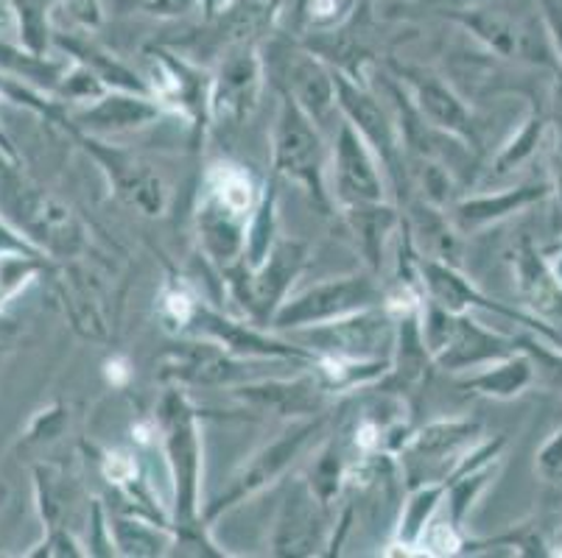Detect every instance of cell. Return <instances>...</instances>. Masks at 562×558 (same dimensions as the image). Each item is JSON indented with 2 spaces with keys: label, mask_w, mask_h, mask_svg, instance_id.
<instances>
[{
  "label": "cell",
  "mask_w": 562,
  "mask_h": 558,
  "mask_svg": "<svg viewBox=\"0 0 562 558\" xmlns=\"http://www.w3.org/2000/svg\"><path fill=\"white\" fill-rule=\"evenodd\" d=\"M260 193L247 168L218 162L204 176L196 204L199 249L222 271L241 263Z\"/></svg>",
  "instance_id": "1"
},
{
  "label": "cell",
  "mask_w": 562,
  "mask_h": 558,
  "mask_svg": "<svg viewBox=\"0 0 562 558\" xmlns=\"http://www.w3.org/2000/svg\"><path fill=\"white\" fill-rule=\"evenodd\" d=\"M157 433L171 478L173 531L202 528V433L199 413L182 388L171 386L157 408Z\"/></svg>",
  "instance_id": "2"
},
{
  "label": "cell",
  "mask_w": 562,
  "mask_h": 558,
  "mask_svg": "<svg viewBox=\"0 0 562 558\" xmlns=\"http://www.w3.org/2000/svg\"><path fill=\"white\" fill-rule=\"evenodd\" d=\"M0 209L29 243L50 258H76L85 243L76 215L63 202L18 176V166L0 171Z\"/></svg>",
  "instance_id": "3"
},
{
  "label": "cell",
  "mask_w": 562,
  "mask_h": 558,
  "mask_svg": "<svg viewBox=\"0 0 562 558\" xmlns=\"http://www.w3.org/2000/svg\"><path fill=\"white\" fill-rule=\"evenodd\" d=\"M448 14L504 59L554 65V50L540 12H520L509 7L507 0H468L448 9Z\"/></svg>",
  "instance_id": "4"
},
{
  "label": "cell",
  "mask_w": 562,
  "mask_h": 558,
  "mask_svg": "<svg viewBox=\"0 0 562 558\" xmlns=\"http://www.w3.org/2000/svg\"><path fill=\"white\" fill-rule=\"evenodd\" d=\"M272 168L278 176L303 184L311 198L328 213L330 191L328 176H325L328 157H325L319 123L285 92L280 99V112L272 132Z\"/></svg>",
  "instance_id": "5"
},
{
  "label": "cell",
  "mask_w": 562,
  "mask_h": 558,
  "mask_svg": "<svg viewBox=\"0 0 562 558\" xmlns=\"http://www.w3.org/2000/svg\"><path fill=\"white\" fill-rule=\"evenodd\" d=\"M305 258H308V249L300 240H278L263 258V263L252 265V269L235 263L233 269L222 271L229 294L241 305L252 324L269 327L278 307L289 296L291 285L303 274Z\"/></svg>",
  "instance_id": "6"
},
{
  "label": "cell",
  "mask_w": 562,
  "mask_h": 558,
  "mask_svg": "<svg viewBox=\"0 0 562 558\" xmlns=\"http://www.w3.org/2000/svg\"><path fill=\"white\" fill-rule=\"evenodd\" d=\"M289 341L305 346L316 357L336 361H381L392 357L395 346V314L386 305L367 307L316 327L291 330Z\"/></svg>",
  "instance_id": "7"
},
{
  "label": "cell",
  "mask_w": 562,
  "mask_h": 558,
  "mask_svg": "<svg viewBox=\"0 0 562 558\" xmlns=\"http://www.w3.org/2000/svg\"><path fill=\"white\" fill-rule=\"evenodd\" d=\"M325 422H328L325 413H322V417H308L303 419V422L294 424V428L283 430L272 444L260 447L258 453H255L252 458H249L247 464H244L233 478H229L227 489H224L216 500L202 505L204 525L216 520L218 514H224V511L244 503L247 498H252V494H258V491L266 489L269 483H274V480H278L280 475H283L285 469H289L291 464L305 453V447L314 442V436H319Z\"/></svg>",
  "instance_id": "8"
},
{
  "label": "cell",
  "mask_w": 562,
  "mask_h": 558,
  "mask_svg": "<svg viewBox=\"0 0 562 558\" xmlns=\"http://www.w3.org/2000/svg\"><path fill=\"white\" fill-rule=\"evenodd\" d=\"M383 296L386 294L381 291V285L364 274L316 283L311 288L300 291V294L285 296L283 305L278 307V314L269 321V330L291 332L303 330V327L325 324V321H336L341 316L359 314L367 307L383 305Z\"/></svg>",
  "instance_id": "9"
},
{
  "label": "cell",
  "mask_w": 562,
  "mask_h": 558,
  "mask_svg": "<svg viewBox=\"0 0 562 558\" xmlns=\"http://www.w3.org/2000/svg\"><path fill=\"white\" fill-rule=\"evenodd\" d=\"M266 61L258 43L235 45L224 50L218 70L211 76L207 92V121L218 129H238L252 117L263 92Z\"/></svg>",
  "instance_id": "10"
},
{
  "label": "cell",
  "mask_w": 562,
  "mask_h": 558,
  "mask_svg": "<svg viewBox=\"0 0 562 558\" xmlns=\"http://www.w3.org/2000/svg\"><path fill=\"white\" fill-rule=\"evenodd\" d=\"M479 422L470 419H437L406 439L397 455L408 489L420 483H446L459 460L476 444Z\"/></svg>",
  "instance_id": "11"
},
{
  "label": "cell",
  "mask_w": 562,
  "mask_h": 558,
  "mask_svg": "<svg viewBox=\"0 0 562 558\" xmlns=\"http://www.w3.org/2000/svg\"><path fill=\"white\" fill-rule=\"evenodd\" d=\"M180 335L213 341L222 350L233 352L238 357H252V361H294L305 363V366L316 363V355L305 346L294 344V341H280V338L269 335L252 321L241 324V321L229 319V316L204 305L202 299H196Z\"/></svg>",
  "instance_id": "12"
},
{
  "label": "cell",
  "mask_w": 562,
  "mask_h": 558,
  "mask_svg": "<svg viewBox=\"0 0 562 558\" xmlns=\"http://www.w3.org/2000/svg\"><path fill=\"white\" fill-rule=\"evenodd\" d=\"M414 269H417V276H420L423 288H426V299L434 301V305L446 307L448 314H473V310H487V314H498L509 321H518L526 330L538 332L543 341H549L551 346H562L560 330H554L551 324H546L538 316L524 314L518 307H507L501 301L490 299L487 294L470 283L468 276L451 263H439V260L417 258L414 260Z\"/></svg>",
  "instance_id": "13"
},
{
  "label": "cell",
  "mask_w": 562,
  "mask_h": 558,
  "mask_svg": "<svg viewBox=\"0 0 562 558\" xmlns=\"http://www.w3.org/2000/svg\"><path fill=\"white\" fill-rule=\"evenodd\" d=\"M336 81V106L350 123L352 129L359 132L367 140V146L375 151L381 166L395 176V182L403 173V135L397 126V117L378 101L375 92L367 90L364 84L352 81L345 70H334Z\"/></svg>",
  "instance_id": "14"
},
{
  "label": "cell",
  "mask_w": 562,
  "mask_h": 558,
  "mask_svg": "<svg viewBox=\"0 0 562 558\" xmlns=\"http://www.w3.org/2000/svg\"><path fill=\"white\" fill-rule=\"evenodd\" d=\"M68 129L74 132L76 140L87 148V153L99 162L101 171L110 179V187L115 191V196L121 198V202L130 204L137 213L149 215V218L166 213V182H162V176L149 166V162H143L140 157L124 151V148L106 146V143L95 140L93 135H87V132L76 129V126H68Z\"/></svg>",
  "instance_id": "15"
},
{
  "label": "cell",
  "mask_w": 562,
  "mask_h": 558,
  "mask_svg": "<svg viewBox=\"0 0 562 558\" xmlns=\"http://www.w3.org/2000/svg\"><path fill=\"white\" fill-rule=\"evenodd\" d=\"M330 162H334V196L341 209L386 202L381 160L347 121L339 123Z\"/></svg>",
  "instance_id": "16"
},
{
  "label": "cell",
  "mask_w": 562,
  "mask_h": 558,
  "mask_svg": "<svg viewBox=\"0 0 562 558\" xmlns=\"http://www.w3.org/2000/svg\"><path fill=\"white\" fill-rule=\"evenodd\" d=\"M247 361L252 357H238L233 352L222 350L213 341L191 338L180 341L177 346L162 355L160 375L177 386H241V383L258 380L249 375Z\"/></svg>",
  "instance_id": "17"
},
{
  "label": "cell",
  "mask_w": 562,
  "mask_h": 558,
  "mask_svg": "<svg viewBox=\"0 0 562 558\" xmlns=\"http://www.w3.org/2000/svg\"><path fill=\"white\" fill-rule=\"evenodd\" d=\"M330 505L311 489L308 478H297L280 509L272 536L274 556H319L328 547Z\"/></svg>",
  "instance_id": "18"
},
{
  "label": "cell",
  "mask_w": 562,
  "mask_h": 558,
  "mask_svg": "<svg viewBox=\"0 0 562 558\" xmlns=\"http://www.w3.org/2000/svg\"><path fill=\"white\" fill-rule=\"evenodd\" d=\"M149 76L146 84H149L151 99L166 110L182 112V115L193 117L196 126H204L207 121V92H211V76L202 73V68H196L191 59L173 54V50L157 48L149 50Z\"/></svg>",
  "instance_id": "19"
},
{
  "label": "cell",
  "mask_w": 562,
  "mask_h": 558,
  "mask_svg": "<svg viewBox=\"0 0 562 558\" xmlns=\"http://www.w3.org/2000/svg\"><path fill=\"white\" fill-rule=\"evenodd\" d=\"M229 391L249 408L297 419L322 417L334 397V391L319 380V375H300L291 380H280V377L278 380H260L258 377V380L233 386Z\"/></svg>",
  "instance_id": "20"
},
{
  "label": "cell",
  "mask_w": 562,
  "mask_h": 558,
  "mask_svg": "<svg viewBox=\"0 0 562 558\" xmlns=\"http://www.w3.org/2000/svg\"><path fill=\"white\" fill-rule=\"evenodd\" d=\"M280 79H285V95L297 101L316 123H328L336 106L334 70L316 54L300 50L294 45H278Z\"/></svg>",
  "instance_id": "21"
},
{
  "label": "cell",
  "mask_w": 562,
  "mask_h": 558,
  "mask_svg": "<svg viewBox=\"0 0 562 558\" xmlns=\"http://www.w3.org/2000/svg\"><path fill=\"white\" fill-rule=\"evenodd\" d=\"M412 106L431 129L451 135L462 140L464 146H479V121L476 115L464 106L457 92L439 79L428 76H414L412 79Z\"/></svg>",
  "instance_id": "22"
},
{
  "label": "cell",
  "mask_w": 562,
  "mask_h": 558,
  "mask_svg": "<svg viewBox=\"0 0 562 558\" xmlns=\"http://www.w3.org/2000/svg\"><path fill=\"white\" fill-rule=\"evenodd\" d=\"M162 115V106L157 104L151 95H140V92L126 90H106L101 99L90 101L79 115L70 121L63 117L59 123L65 126H76L81 132H130L149 126Z\"/></svg>",
  "instance_id": "23"
},
{
  "label": "cell",
  "mask_w": 562,
  "mask_h": 558,
  "mask_svg": "<svg viewBox=\"0 0 562 558\" xmlns=\"http://www.w3.org/2000/svg\"><path fill=\"white\" fill-rule=\"evenodd\" d=\"M420 307L403 310L395 316V346H392V366L390 375L383 380H390L397 394L417 391L423 383L428 380V372L434 366V357L426 346L420 327Z\"/></svg>",
  "instance_id": "24"
},
{
  "label": "cell",
  "mask_w": 562,
  "mask_h": 558,
  "mask_svg": "<svg viewBox=\"0 0 562 558\" xmlns=\"http://www.w3.org/2000/svg\"><path fill=\"white\" fill-rule=\"evenodd\" d=\"M515 276H518V291L531 316L543 319L546 324H560L562 283L531 240H520L515 249Z\"/></svg>",
  "instance_id": "25"
},
{
  "label": "cell",
  "mask_w": 562,
  "mask_h": 558,
  "mask_svg": "<svg viewBox=\"0 0 562 558\" xmlns=\"http://www.w3.org/2000/svg\"><path fill=\"white\" fill-rule=\"evenodd\" d=\"M549 193V182H531L520 184V187H509V191L493 193V196L462 198V202L453 204V224H457L459 232H479V229L501 224L504 218L531 207V204L543 202Z\"/></svg>",
  "instance_id": "26"
},
{
  "label": "cell",
  "mask_w": 562,
  "mask_h": 558,
  "mask_svg": "<svg viewBox=\"0 0 562 558\" xmlns=\"http://www.w3.org/2000/svg\"><path fill=\"white\" fill-rule=\"evenodd\" d=\"M56 288L65 305V314L74 321L76 332L93 341H106L110 338V324H106L104 299H101L99 285L93 276L79 265H65L56 271Z\"/></svg>",
  "instance_id": "27"
},
{
  "label": "cell",
  "mask_w": 562,
  "mask_h": 558,
  "mask_svg": "<svg viewBox=\"0 0 562 558\" xmlns=\"http://www.w3.org/2000/svg\"><path fill=\"white\" fill-rule=\"evenodd\" d=\"M531 383H535V363H531V357L526 352L518 350L515 355L504 357V361H495L490 366L470 372L468 377L459 380V388L493 399H515Z\"/></svg>",
  "instance_id": "28"
},
{
  "label": "cell",
  "mask_w": 562,
  "mask_h": 558,
  "mask_svg": "<svg viewBox=\"0 0 562 558\" xmlns=\"http://www.w3.org/2000/svg\"><path fill=\"white\" fill-rule=\"evenodd\" d=\"M110 536L121 556L155 558L166 556L171 553L168 547H173V528L140 514L110 516Z\"/></svg>",
  "instance_id": "29"
},
{
  "label": "cell",
  "mask_w": 562,
  "mask_h": 558,
  "mask_svg": "<svg viewBox=\"0 0 562 558\" xmlns=\"http://www.w3.org/2000/svg\"><path fill=\"white\" fill-rule=\"evenodd\" d=\"M442 500H446V483L414 486L408 500L403 503L401 525H397L395 545H392L401 547V550L392 553H417V556H420V536L423 531H426L428 522L434 520V514H437Z\"/></svg>",
  "instance_id": "30"
},
{
  "label": "cell",
  "mask_w": 562,
  "mask_h": 558,
  "mask_svg": "<svg viewBox=\"0 0 562 558\" xmlns=\"http://www.w3.org/2000/svg\"><path fill=\"white\" fill-rule=\"evenodd\" d=\"M56 0H7L9 18L20 37V48L34 56H48L54 34L48 25V9Z\"/></svg>",
  "instance_id": "31"
},
{
  "label": "cell",
  "mask_w": 562,
  "mask_h": 558,
  "mask_svg": "<svg viewBox=\"0 0 562 558\" xmlns=\"http://www.w3.org/2000/svg\"><path fill=\"white\" fill-rule=\"evenodd\" d=\"M546 115L540 110H531V115L526 117V123H524V129L518 132V135L513 137V140L507 143V146L501 148L498 151V157H495V162H493V173H507V171H513V168H518L520 162L524 160H529L531 153L538 151V146H540V137H543V132H546Z\"/></svg>",
  "instance_id": "32"
},
{
  "label": "cell",
  "mask_w": 562,
  "mask_h": 558,
  "mask_svg": "<svg viewBox=\"0 0 562 558\" xmlns=\"http://www.w3.org/2000/svg\"><path fill=\"white\" fill-rule=\"evenodd\" d=\"M345 469L347 464L341 460V453L336 444H328V447L322 449L314 469H311L308 475V483L311 489L319 494V500L325 505H330L334 503V498H339L341 486H345Z\"/></svg>",
  "instance_id": "33"
},
{
  "label": "cell",
  "mask_w": 562,
  "mask_h": 558,
  "mask_svg": "<svg viewBox=\"0 0 562 558\" xmlns=\"http://www.w3.org/2000/svg\"><path fill=\"white\" fill-rule=\"evenodd\" d=\"M515 346L531 357L535 363V383L562 391V346L551 350L543 344V338L538 335H520L515 338Z\"/></svg>",
  "instance_id": "34"
},
{
  "label": "cell",
  "mask_w": 562,
  "mask_h": 558,
  "mask_svg": "<svg viewBox=\"0 0 562 558\" xmlns=\"http://www.w3.org/2000/svg\"><path fill=\"white\" fill-rule=\"evenodd\" d=\"M459 531L451 520H431L420 536V556H457L464 545Z\"/></svg>",
  "instance_id": "35"
},
{
  "label": "cell",
  "mask_w": 562,
  "mask_h": 558,
  "mask_svg": "<svg viewBox=\"0 0 562 558\" xmlns=\"http://www.w3.org/2000/svg\"><path fill=\"white\" fill-rule=\"evenodd\" d=\"M359 3L361 0H308L305 20L319 31L339 29V25H345L350 20V14L356 12Z\"/></svg>",
  "instance_id": "36"
},
{
  "label": "cell",
  "mask_w": 562,
  "mask_h": 558,
  "mask_svg": "<svg viewBox=\"0 0 562 558\" xmlns=\"http://www.w3.org/2000/svg\"><path fill=\"white\" fill-rule=\"evenodd\" d=\"M121 3H124V9H135V12L157 20H177L196 12V9H204V0H121Z\"/></svg>",
  "instance_id": "37"
},
{
  "label": "cell",
  "mask_w": 562,
  "mask_h": 558,
  "mask_svg": "<svg viewBox=\"0 0 562 558\" xmlns=\"http://www.w3.org/2000/svg\"><path fill=\"white\" fill-rule=\"evenodd\" d=\"M56 3L63 7L70 23L79 25V29L90 31L104 23V3L101 0H56Z\"/></svg>",
  "instance_id": "38"
},
{
  "label": "cell",
  "mask_w": 562,
  "mask_h": 558,
  "mask_svg": "<svg viewBox=\"0 0 562 558\" xmlns=\"http://www.w3.org/2000/svg\"><path fill=\"white\" fill-rule=\"evenodd\" d=\"M79 542L74 539V534H68V528H50L45 542L40 545V550H29L25 556H50V558H65V556H87L85 550H79Z\"/></svg>",
  "instance_id": "39"
},
{
  "label": "cell",
  "mask_w": 562,
  "mask_h": 558,
  "mask_svg": "<svg viewBox=\"0 0 562 558\" xmlns=\"http://www.w3.org/2000/svg\"><path fill=\"white\" fill-rule=\"evenodd\" d=\"M90 525H93V536H90V545H87V556H112L115 545H112L110 536V520H106L104 505L99 500L90 505Z\"/></svg>",
  "instance_id": "40"
},
{
  "label": "cell",
  "mask_w": 562,
  "mask_h": 558,
  "mask_svg": "<svg viewBox=\"0 0 562 558\" xmlns=\"http://www.w3.org/2000/svg\"><path fill=\"white\" fill-rule=\"evenodd\" d=\"M540 18H543L554 59L562 68V0H540Z\"/></svg>",
  "instance_id": "41"
},
{
  "label": "cell",
  "mask_w": 562,
  "mask_h": 558,
  "mask_svg": "<svg viewBox=\"0 0 562 558\" xmlns=\"http://www.w3.org/2000/svg\"><path fill=\"white\" fill-rule=\"evenodd\" d=\"M538 469L543 478L562 480V428L546 442V447L538 453Z\"/></svg>",
  "instance_id": "42"
},
{
  "label": "cell",
  "mask_w": 562,
  "mask_h": 558,
  "mask_svg": "<svg viewBox=\"0 0 562 558\" xmlns=\"http://www.w3.org/2000/svg\"><path fill=\"white\" fill-rule=\"evenodd\" d=\"M65 424V411L59 406L50 408V411H43L37 419H34L32 430H29V442H40V439H54Z\"/></svg>",
  "instance_id": "43"
},
{
  "label": "cell",
  "mask_w": 562,
  "mask_h": 558,
  "mask_svg": "<svg viewBox=\"0 0 562 558\" xmlns=\"http://www.w3.org/2000/svg\"><path fill=\"white\" fill-rule=\"evenodd\" d=\"M0 153H3V157H7V160H12V162H18L20 166V153H18V148L12 146V140H9V135L3 129H0Z\"/></svg>",
  "instance_id": "44"
},
{
  "label": "cell",
  "mask_w": 562,
  "mask_h": 558,
  "mask_svg": "<svg viewBox=\"0 0 562 558\" xmlns=\"http://www.w3.org/2000/svg\"><path fill=\"white\" fill-rule=\"evenodd\" d=\"M551 191L557 193V209H560V232H562V160L560 166H557V176H554V184H551Z\"/></svg>",
  "instance_id": "45"
},
{
  "label": "cell",
  "mask_w": 562,
  "mask_h": 558,
  "mask_svg": "<svg viewBox=\"0 0 562 558\" xmlns=\"http://www.w3.org/2000/svg\"><path fill=\"white\" fill-rule=\"evenodd\" d=\"M554 274H557V280H560V283H562V254H560V260H557V269H554Z\"/></svg>",
  "instance_id": "46"
},
{
  "label": "cell",
  "mask_w": 562,
  "mask_h": 558,
  "mask_svg": "<svg viewBox=\"0 0 562 558\" xmlns=\"http://www.w3.org/2000/svg\"><path fill=\"white\" fill-rule=\"evenodd\" d=\"M560 160H562V157H560Z\"/></svg>",
  "instance_id": "47"
}]
</instances>
